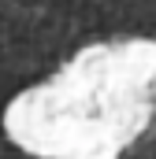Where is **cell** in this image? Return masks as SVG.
<instances>
[{"label": "cell", "mask_w": 156, "mask_h": 159, "mask_svg": "<svg viewBox=\"0 0 156 159\" xmlns=\"http://www.w3.org/2000/svg\"><path fill=\"white\" fill-rule=\"evenodd\" d=\"M0 159H156V0H0Z\"/></svg>", "instance_id": "1"}]
</instances>
